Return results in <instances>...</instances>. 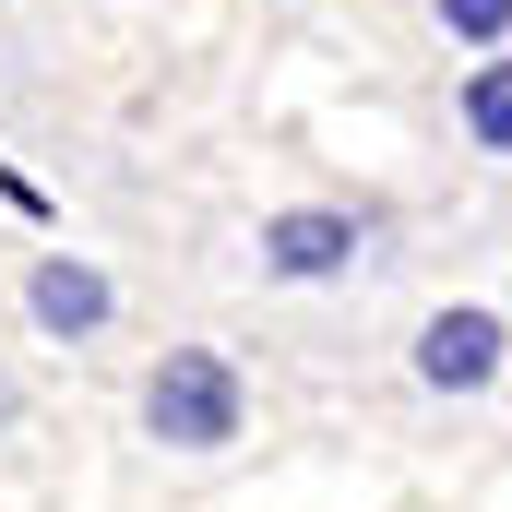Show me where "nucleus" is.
Instances as JSON below:
<instances>
[{"instance_id": "nucleus-7", "label": "nucleus", "mask_w": 512, "mask_h": 512, "mask_svg": "<svg viewBox=\"0 0 512 512\" xmlns=\"http://www.w3.org/2000/svg\"><path fill=\"white\" fill-rule=\"evenodd\" d=\"M12 417H24V393H12V382H0V429H12Z\"/></svg>"}, {"instance_id": "nucleus-6", "label": "nucleus", "mask_w": 512, "mask_h": 512, "mask_svg": "<svg viewBox=\"0 0 512 512\" xmlns=\"http://www.w3.org/2000/svg\"><path fill=\"white\" fill-rule=\"evenodd\" d=\"M441 36H465V48H501V36H512V0H441Z\"/></svg>"}, {"instance_id": "nucleus-4", "label": "nucleus", "mask_w": 512, "mask_h": 512, "mask_svg": "<svg viewBox=\"0 0 512 512\" xmlns=\"http://www.w3.org/2000/svg\"><path fill=\"white\" fill-rule=\"evenodd\" d=\"M24 310H36V334H60V346H72V334H108V310H120V298H108V274H96V262H36V274H24Z\"/></svg>"}, {"instance_id": "nucleus-5", "label": "nucleus", "mask_w": 512, "mask_h": 512, "mask_svg": "<svg viewBox=\"0 0 512 512\" xmlns=\"http://www.w3.org/2000/svg\"><path fill=\"white\" fill-rule=\"evenodd\" d=\"M453 120H465V143H477V155H512V60H477V72H465Z\"/></svg>"}, {"instance_id": "nucleus-2", "label": "nucleus", "mask_w": 512, "mask_h": 512, "mask_svg": "<svg viewBox=\"0 0 512 512\" xmlns=\"http://www.w3.org/2000/svg\"><path fill=\"white\" fill-rule=\"evenodd\" d=\"M346 262H358V215H334V203H286V215H262V274L322 286V274H346Z\"/></svg>"}, {"instance_id": "nucleus-3", "label": "nucleus", "mask_w": 512, "mask_h": 512, "mask_svg": "<svg viewBox=\"0 0 512 512\" xmlns=\"http://www.w3.org/2000/svg\"><path fill=\"white\" fill-rule=\"evenodd\" d=\"M501 370V322L489 310H429V334H417V382L429 393H477Z\"/></svg>"}, {"instance_id": "nucleus-1", "label": "nucleus", "mask_w": 512, "mask_h": 512, "mask_svg": "<svg viewBox=\"0 0 512 512\" xmlns=\"http://www.w3.org/2000/svg\"><path fill=\"white\" fill-rule=\"evenodd\" d=\"M239 417H251V393H239V370H227L215 346H167V358H155V382H143V429H155L167 453H227Z\"/></svg>"}]
</instances>
